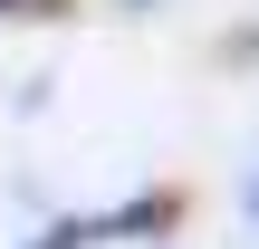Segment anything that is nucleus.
<instances>
[{
    "instance_id": "1",
    "label": "nucleus",
    "mask_w": 259,
    "mask_h": 249,
    "mask_svg": "<svg viewBox=\"0 0 259 249\" xmlns=\"http://www.w3.org/2000/svg\"><path fill=\"white\" fill-rule=\"evenodd\" d=\"M154 221H163V202H125V211H96V221H58L48 240H29V249H96L115 230H154Z\"/></svg>"
},
{
    "instance_id": "2",
    "label": "nucleus",
    "mask_w": 259,
    "mask_h": 249,
    "mask_svg": "<svg viewBox=\"0 0 259 249\" xmlns=\"http://www.w3.org/2000/svg\"><path fill=\"white\" fill-rule=\"evenodd\" d=\"M0 10H19V19H38V10H58V0H0Z\"/></svg>"
},
{
    "instance_id": "3",
    "label": "nucleus",
    "mask_w": 259,
    "mask_h": 249,
    "mask_svg": "<svg viewBox=\"0 0 259 249\" xmlns=\"http://www.w3.org/2000/svg\"><path fill=\"white\" fill-rule=\"evenodd\" d=\"M250 211H259V182H250Z\"/></svg>"
}]
</instances>
